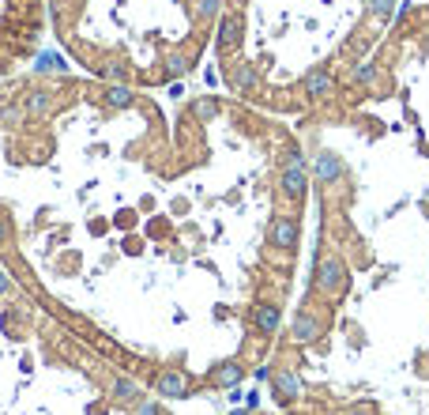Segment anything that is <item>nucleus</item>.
<instances>
[{"instance_id":"14","label":"nucleus","mask_w":429,"mask_h":415,"mask_svg":"<svg viewBox=\"0 0 429 415\" xmlns=\"http://www.w3.org/2000/svg\"><path fill=\"white\" fill-rule=\"evenodd\" d=\"M132 103H136L132 87H125V83H109V87H106V106H114V110H128Z\"/></svg>"},{"instance_id":"5","label":"nucleus","mask_w":429,"mask_h":415,"mask_svg":"<svg viewBox=\"0 0 429 415\" xmlns=\"http://www.w3.org/2000/svg\"><path fill=\"white\" fill-rule=\"evenodd\" d=\"M320 336H324V317L316 310L302 306L290 321V340L294 344H313V340H320Z\"/></svg>"},{"instance_id":"29","label":"nucleus","mask_w":429,"mask_h":415,"mask_svg":"<svg viewBox=\"0 0 429 415\" xmlns=\"http://www.w3.org/2000/svg\"><path fill=\"white\" fill-rule=\"evenodd\" d=\"M230 415H253V412H249V408H245V412H230Z\"/></svg>"},{"instance_id":"7","label":"nucleus","mask_w":429,"mask_h":415,"mask_svg":"<svg viewBox=\"0 0 429 415\" xmlns=\"http://www.w3.org/2000/svg\"><path fill=\"white\" fill-rule=\"evenodd\" d=\"M253 329L260 332L264 340H272L279 329H283V306L272 299H264V302H256L253 306Z\"/></svg>"},{"instance_id":"8","label":"nucleus","mask_w":429,"mask_h":415,"mask_svg":"<svg viewBox=\"0 0 429 415\" xmlns=\"http://www.w3.org/2000/svg\"><path fill=\"white\" fill-rule=\"evenodd\" d=\"M279 193L290 204H302L309 197V170H279Z\"/></svg>"},{"instance_id":"19","label":"nucleus","mask_w":429,"mask_h":415,"mask_svg":"<svg viewBox=\"0 0 429 415\" xmlns=\"http://www.w3.org/2000/svg\"><path fill=\"white\" fill-rule=\"evenodd\" d=\"M189 68H192L189 53H170V57H166V72H170V76H185Z\"/></svg>"},{"instance_id":"26","label":"nucleus","mask_w":429,"mask_h":415,"mask_svg":"<svg viewBox=\"0 0 429 415\" xmlns=\"http://www.w3.org/2000/svg\"><path fill=\"white\" fill-rule=\"evenodd\" d=\"M245 400H249V412H253L256 404H260V393H256V389H253V393H245Z\"/></svg>"},{"instance_id":"1","label":"nucleus","mask_w":429,"mask_h":415,"mask_svg":"<svg viewBox=\"0 0 429 415\" xmlns=\"http://www.w3.org/2000/svg\"><path fill=\"white\" fill-rule=\"evenodd\" d=\"M347 283H350L347 261H343L339 253H320V261H316V272H313L316 294H324V299H339V294L347 291Z\"/></svg>"},{"instance_id":"23","label":"nucleus","mask_w":429,"mask_h":415,"mask_svg":"<svg viewBox=\"0 0 429 415\" xmlns=\"http://www.w3.org/2000/svg\"><path fill=\"white\" fill-rule=\"evenodd\" d=\"M214 110H219V106H214V103H211V98H203V103H200V106H196V114H200V117H211V114H214Z\"/></svg>"},{"instance_id":"13","label":"nucleus","mask_w":429,"mask_h":415,"mask_svg":"<svg viewBox=\"0 0 429 415\" xmlns=\"http://www.w3.org/2000/svg\"><path fill=\"white\" fill-rule=\"evenodd\" d=\"M350 80H354V87H377L380 83V68L373 61H361V64H354V72H350Z\"/></svg>"},{"instance_id":"21","label":"nucleus","mask_w":429,"mask_h":415,"mask_svg":"<svg viewBox=\"0 0 429 415\" xmlns=\"http://www.w3.org/2000/svg\"><path fill=\"white\" fill-rule=\"evenodd\" d=\"M132 415H162V408H158L155 400H136L132 404Z\"/></svg>"},{"instance_id":"2","label":"nucleus","mask_w":429,"mask_h":415,"mask_svg":"<svg viewBox=\"0 0 429 415\" xmlns=\"http://www.w3.org/2000/svg\"><path fill=\"white\" fill-rule=\"evenodd\" d=\"M297 242H302V223H297L294 211H279L267 227V246L272 249H283V253H294Z\"/></svg>"},{"instance_id":"15","label":"nucleus","mask_w":429,"mask_h":415,"mask_svg":"<svg viewBox=\"0 0 429 415\" xmlns=\"http://www.w3.org/2000/svg\"><path fill=\"white\" fill-rule=\"evenodd\" d=\"M114 396L120 404H136V400H143V389H139L136 382H128V377H117V382H114Z\"/></svg>"},{"instance_id":"25","label":"nucleus","mask_w":429,"mask_h":415,"mask_svg":"<svg viewBox=\"0 0 429 415\" xmlns=\"http://www.w3.org/2000/svg\"><path fill=\"white\" fill-rule=\"evenodd\" d=\"M343 415H377V408H373V404H358V408H350V412H343Z\"/></svg>"},{"instance_id":"28","label":"nucleus","mask_w":429,"mask_h":415,"mask_svg":"<svg viewBox=\"0 0 429 415\" xmlns=\"http://www.w3.org/2000/svg\"><path fill=\"white\" fill-rule=\"evenodd\" d=\"M4 238H8V223L0 219V246H4Z\"/></svg>"},{"instance_id":"12","label":"nucleus","mask_w":429,"mask_h":415,"mask_svg":"<svg viewBox=\"0 0 429 415\" xmlns=\"http://www.w3.org/2000/svg\"><path fill=\"white\" fill-rule=\"evenodd\" d=\"M230 87L237 91V95H253L256 91V68L249 61H234L230 64Z\"/></svg>"},{"instance_id":"10","label":"nucleus","mask_w":429,"mask_h":415,"mask_svg":"<svg viewBox=\"0 0 429 415\" xmlns=\"http://www.w3.org/2000/svg\"><path fill=\"white\" fill-rule=\"evenodd\" d=\"M241 382H245V366H241L237 359H226V363H219L211 370V385H214V389H237Z\"/></svg>"},{"instance_id":"22","label":"nucleus","mask_w":429,"mask_h":415,"mask_svg":"<svg viewBox=\"0 0 429 415\" xmlns=\"http://www.w3.org/2000/svg\"><path fill=\"white\" fill-rule=\"evenodd\" d=\"M373 15H377V23H384L388 15H391V0H373V8H369Z\"/></svg>"},{"instance_id":"4","label":"nucleus","mask_w":429,"mask_h":415,"mask_svg":"<svg viewBox=\"0 0 429 415\" xmlns=\"http://www.w3.org/2000/svg\"><path fill=\"white\" fill-rule=\"evenodd\" d=\"M272 389L279 396V404H297L302 400V382H297V370L294 366H286V363H275L272 366Z\"/></svg>"},{"instance_id":"20","label":"nucleus","mask_w":429,"mask_h":415,"mask_svg":"<svg viewBox=\"0 0 429 415\" xmlns=\"http://www.w3.org/2000/svg\"><path fill=\"white\" fill-rule=\"evenodd\" d=\"M68 64H64V57L61 53H45V57L38 61V72H64Z\"/></svg>"},{"instance_id":"27","label":"nucleus","mask_w":429,"mask_h":415,"mask_svg":"<svg viewBox=\"0 0 429 415\" xmlns=\"http://www.w3.org/2000/svg\"><path fill=\"white\" fill-rule=\"evenodd\" d=\"M8 287H12V280H8V272H4V269H0V294H4Z\"/></svg>"},{"instance_id":"17","label":"nucleus","mask_w":429,"mask_h":415,"mask_svg":"<svg viewBox=\"0 0 429 415\" xmlns=\"http://www.w3.org/2000/svg\"><path fill=\"white\" fill-rule=\"evenodd\" d=\"M49 106H53V95H49V91H31V95H26V103H23L26 114H45Z\"/></svg>"},{"instance_id":"11","label":"nucleus","mask_w":429,"mask_h":415,"mask_svg":"<svg viewBox=\"0 0 429 415\" xmlns=\"http://www.w3.org/2000/svg\"><path fill=\"white\" fill-rule=\"evenodd\" d=\"M313 174L324 181V186H335V181H343V163H339V155H335V151H320V155H316V163H313Z\"/></svg>"},{"instance_id":"18","label":"nucleus","mask_w":429,"mask_h":415,"mask_svg":"<svg viewBox=\"0 0 429 415\" xmlns=\"http://www.w3.org/2000/svg\"><path fill=\"white\" fill-rule=\"evenodd\" d=\"M222 4H226V0H196V20L208 23L214 15H222Z\"/></svg>"},{"instance_id":"16","label":"nucleus","mask_w":429,"mask_h":415,"mask_svg":"<svg viewBox=\"0 0 429 415\" xmlns=\"http://www.w3.org/2000/svg\"><path fill=\"white\" fill-rule=\"evenodd\" d=\"M279 166H283V170H309V163H305L302 147H294V144L283 147V155H279Z\"/></svg>"},{"instance_id":"3","label":"nucleus","mask_w":429,"mask_h":415,"mask_svg":"<svg viewBox=\"0 0 429 415\" xmlns=\"http://www.w3.org/2000/svg\"><path fill=\"white\" fill-rule=\"evenodd\" d=\"M155 393L162 396V400H185V396L192 393V377L185 374L181 366H166V370L155 377Z\"/></svg>"},{"instance_id":"24","label":"nucleus","mask_w":429,"mask_h":415,"mask_svg":"<svg viewBox=\"0 0 429 415\" xmlns=\"http://www.w3.org/2000/svg\"><path fill=\"white\" fill-rule=\"evenodd\" d=\"M20 117H23V110H0V121H8V125L20 121Z\"/></svg>"},{"instance_id":"6","label":"nucleus","mask_w":429,"mask_h":415,"mask_svg":"<svg viewBox=\"0 0 429 415\" xmlns=\"http://www.w3.org/2000/svg\"><path fill=\"white\" fill-rule=\"evenodd\" d=\"M302 91L309 103H328V98H335V91H339V83H335V76L328 68H313L309 76L302 80Z\"/></svg>"},{"instance_id":"9","label":"nucleus","mask_w":429,"mask_h":415,"mask_svg":"<svg viewBox=\"0 0 429 415\" xmlns=\"http://www.w3.org/2000/svg\"><path fill=\"white\" fill-rule=\"evenodd\" d=\"M241 34H245V20H241L237 12H226L219 23V38H214V45H219V53H234L241 45Z\"/></svg>"}]
</instances>
